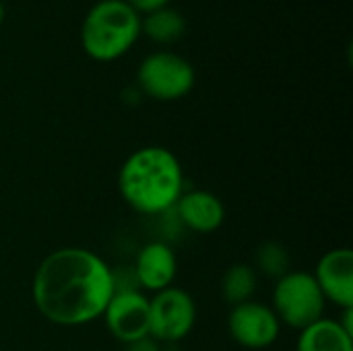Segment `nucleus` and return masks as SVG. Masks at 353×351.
Segmentation results:
<instances>
[{
  "mask_svg": "<svg viewBox=\"0 0 353 351\" xmlns=\"http://www.w3.org/2000/svg\"><path fill=\"white\" fill-rule=\"evenodd\" d=\"M114 294V269L97 252L68 246L50 252L31 279L35 310L58 327H85L103 317Z\"/></svg>",
  "mask_w": 353,
  "mask_h": 351,
  "instance_id": "obj_1",
  "label": "nucleus"
},
{
  "mask_svg": "<svg viewBox=\"0 0 353 351\" xmlns=\"http://www.w3.org/2000/svg\"><path fill=\"white\" fill-rule=\"evenodd\" d=\"M118 190L141 215H161L184 194V170L174 151L149 145L132 151L118 172Z\"/></svg>",
  "mask_w": 353,
  "mask_h": 351,
  "instance_id": "obj_2",
  "label": "nucleus"
},
{
  "mask_svg": "<svg viewBox=\"0 0 353 351\" xmlns=\"http://www.w3.org/2000/svg\"><path fill=\"white\" fill-rule=\"evenodd\" d=\"M141 14L126 0L95 2L81 25V46L97 62H114L128 54L143 35Z\"/></svg>",
  "mask_w": 353,
  "mask_h": 351,
  "instance_id": "obj_3",
  "label": "nucleus"
},
{
  "mask_svg": "<svg viewBox=\"0 0 353 351\" xmlns=\"http://www.w3.org/2000/svg\"><path fill=\"white\" fill-rule=\"evenodd\" d=\"M281 325L302 331L321 321L327 310V300L321 294L312 273L288 271L273 285V300L269 304Z\"/></svg>",
  "mask_w": 353,
  "mask_h": 351,
  "instance_id": "obj_4",
  "label": "nucleus"
},
{
  "mask_svg": "<svg viewBox=\"0 0 353 351\" xmlns=\"http://www.w3.org/2000/svg\"><path fill=\"white\" fill-rule=\"evenodd\" d=\"M196 74L192 64L170 50H157L143 58L137 70L139 89L155 101H176L186 97L194 87Z\"/></svg>",
  "mask_w": 353,
  "mask_h": 351,
  "instance_id": "obj_5",
  "label": "nucleus"
},
{
  "mask_svg": "<svg viewBox=\"0 0 353 351\" xmlns=\"http://www.w3.org/2000/svg\"><path fill=\"white\" fill-rule=\"evenodd\" d=\"M196 325V302L182 288H168L149 298V337L157 343H178Z\"/></svg>",
  "mask_w": 353,
  "mask_h": 351,
  "instance_id": "obj_6",
  "label": "nucleus"
},
{
  "mask_svg": "<svg viewBox=\"0 0 353 351\" xmlns=\"http://www.w3.org/2000/svg\"><path fill=\"white\" fill-rule=\"evenodd\" d=\"M281 323L273 308L259 300L232 306L228 317L230 337L244 350H267L281 335Z\"/></svg>",
  "mask_w": 353,
  "mask_h": 351,
  "instance_id": "obj_7",
  "label": "nucleus"
},
{
  "mask_svg": "<svg viewBox=\"0 0 353 351\" xmlns=\"http://www.w3.org/2000/svg\"><path fill=\"white\" fill-rule=\"evenodd\" d=\"M101 319L122 345L145 339L149 337V296L141 290H118L112 294Z\"/></svg>",
  "mask_w": 353,
  "mask_h": 351,
  "instance_id": "obj_8",
  "label": "nucleus"
},
{
  "mask_svg": "<svg viewBox=\"0 0 353 351\" xmlns=\"http://www.w3.org/2000/svg\"><path fill=\"white\" fill-rule=\"evenodd\" d=\"M312 277L327 304L331 302L339 310L353 308V252L350 248L325 252L319 259Z\"/></svg>",
  "mask_w": 353,
  "mask_h": 351,
  "instance_id": "obj_9",
  "label": "nucleus"
},
{
  "mask_svg": "<svg viewBox=\"0 0 353 351\" xmlns=\"http://www.w3.org/2000/svg\"><path fill=\"white\" fill-rule=\"evenodd\" d=\"M132 273L141 292L157 294L174 285L178 275V257L168 242H147L137 252Z\"/></svg>",
  "mask_w": 353,
  "mask_h": 351,
  "instance_id": "obj_10",
  "label": "nucleus"
},
{
  "mask_svg": "<svg viewBox=\"0 0 353 351\" xmlns=\"http://www.w3.org/2000/svg\"><path fill=\"white\" fill-rule=\"evenodd\" d=\"M178 219L194 234H213L225 221L223 201L209 190H188L176 203Z\"/></svg>",
  "mask_w": 353,
  "mask_h": 351,
  "instance_id": "obj_11",
  "label": "nucleus"
},
{
  "mask_svg": "<svg viewBox=\"0 0 353 351\" xmlns=\"http://www.w3.org/2000/svg\"><path fill=\"white\" fill-rule=\"evenodd\" d=\"M296 351H353V335L339 325L337 319L323 317L300 331Z\"/></svg>",
  "mask_w": 353,
  "mask_h": 351,
  "instance_id": "obj_12",
  "label": "nucleus"
},
{
  "mask_svg": "<svg viewBox=\"0 0 353 351\" xmlns=\"http://www.w3.org/2000/svg\"><path fill=\"white\" fill-rule=\"evenodd\" d=\"M219 290L230 306L244 304L252 300L259 290V273L250 263H236L223 273Z\"/></svg>",
  "mask_w": 353,
  "mask_h": 351,
  "instance_id": "obj_13",
  "label": "nucleus"
},
{
  "mask_svg": "<svg viewBox=\"0 0 353 351\" xmlns=\"http://www.w3.org/2000/svg\"><path fill=\"white\" fill-rule=\"evenodd\" d=\"M141 29L149 39H153L157 43H172L184 35L186 19L172 6H165V8L153 10L149 14H143Z\"/></svg>",
  "mask_w": 353,
  "mask_h": 351,
  "instance_id": "obj_14",
  "label": "nucleus"
},
{
  "mask_svg": "<svg viewBox=\"0 0 353 351\" xmlns=\"http://www.w3.org/2000/svg\"><path fill=\"white\" fill-rule=\"evenodd\" d=\"M290 252L283 244L279 242H263L259 248H256V254H254V271L263 277H269V279H279L283 277L290 269Z\"/></svg>",
  "mask_w": 353,
  "mask_h": 351,
  "instance_id": "obj_15",
  "label": "nucleus"
},
{
  "mask_svg": "<svg viewBox=\"0 0 353 351\" xmlns=\"http://www.w3.org/2000/svg\"><path fill=\"white\" fill-rule=\"evenodd\" d=\"M126 2L143 17V14H149V12H153V10H159V8L170 6L172 0H126Z\"/></svg>",
  "mask_w": 353,
  "mask_h": 351,
  "instance_id": "obj_16",
  "label": "nucleus"
},
{
  "mask_svg": "<svg viewBox=\"0 0 353 351\" xmlns=\"http://www.w3.org/2000/svg\"><path fill=\"white\" fill-rule=\"evenodd\" d=\"M122 351H161V345L151 339V337H145V339H139V341H130V343H124Z\"/></svg>",
  "mask_w": 353,
  "mask_h": 351,
  "instance_id": "obj_17",
  "label": "nucleus"
},
{
  "mask_svg": "<svg viewBox=\"0 0 353 351\" xmlns=\"http://www.w3.org/2000/svg\"><path fill=\"white\" fill-rule=\"evenodd\" d=\"M4 14H6V8H4V4H2V0H0V25H2V21H4Z\"/></svg>",
  "mask_w": 353,
  "mask_h": 351,
  "instance_id": "obj_18",
  "label": "nucleus"
}]
</instances>
